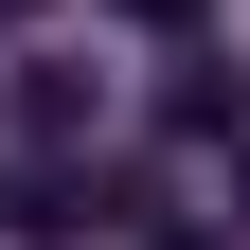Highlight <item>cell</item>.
<instances>
[{
    "label": "cell",
    "mask_w": 250,
    "mask_h": 250,
    "mask_svg": "<svg viewBox=\"0 0 250 250\" xmlns=\"http://www.w3.org/2000/svg\"><path fill=\"white\" fill-rule=\"evenodd\" d=\"M143 214H161L143 179H89V161H36L18 197H0V232H18V250H89V232H143Z\"/></svg>",
    "instance_id": "cell-1"
},
{
    "label": "cell",
    "mask_w": 250,
    "mask_h": 250,
    "mask_svg": "<svg viewBox=\"0 0 250 250\" xmlns=\"http://www.w3.org/2000/svg\"><path fill=\"white\" fill-rule=\"evenodd\" d=\"M161 107L197 125V143H250V72H232V54H179V89H161Z\"/></svg>",
    "instance_id": "cell-2"
},
{
    "label": "cell",
    "mask_w": 250,
    "mask_h": 250,
    "mask_svg": "<svg viewBox=\"0 0 250 250\" xmlns=\"http://www.w3.org/2000/svg\"><path fill=\"white\" fill-rule=\"evenodd\" d=\"M18 143L72 161V143H89V72H18Z\"/></svg>",
    "instance_id": "cell-3"
},
{
    "label": "cell",
    "mask_w": 250,
    "mask_h": 250,
    "mask_svg": "<svg viewBox=\"0 0 250 250\" xmlns=\"http://www.w3.org/2000/svg\"><path fill=\"white\" fill-rule=\"evenodd\" d=\"M125 18H143V36H197V0H125Z\"/></svg>",
    "instance_id": "cell-4"
},
{
    "label": "cell",
    "mask_w": 250,
    "mask_h": 250,
    "mask_svg": "<svg viewBox=\"0 0 250 250\" xmlns=\"http://www.w3.org/2000/svg\"><path fill=\"white\" fill-rule=\"evenodd\" d=\"M143 250H250V232H143Z\"/></svg>",
    "instance_id": "cell-5"
},
{
    "label": "cell",
    "mask_w": 250,
    "mask_h": 250,
    "mask_svg": "<svg viewBox=\"0 0 250 250\" xmlns=\"http://www.w3.org/2000/svg\"><path fill=\"white\" fill-rule=\"evenodd\" d=\"M232 232H250V143H232Z\"/></svg>",
    "instance_id": "cell-6"
},
{
    "label": "cell",
    "mask_w": 250,
    "mask_h": 250,
    "mask_svg": "<svg viewBox=\"0 0 250 250\" xmlns=\"http://www.w3.org/2000/svg\"><path fill=\"white\" fill-rule=\"evenodd\" d=\"M18 18H36V0H0V36H18Z\"/></svg>",
    "instance_id": "cell-7"
}]
</instances>
